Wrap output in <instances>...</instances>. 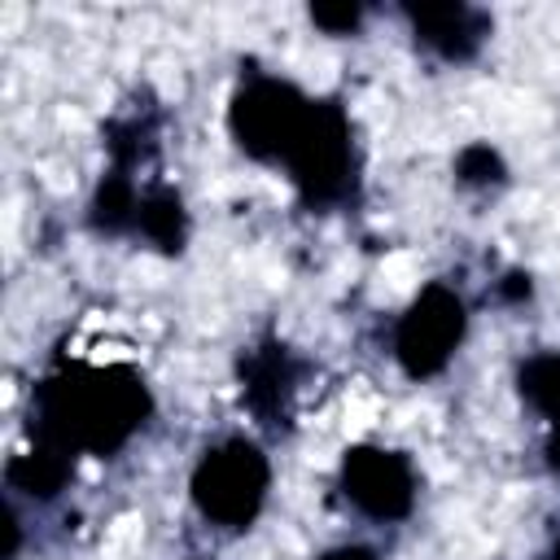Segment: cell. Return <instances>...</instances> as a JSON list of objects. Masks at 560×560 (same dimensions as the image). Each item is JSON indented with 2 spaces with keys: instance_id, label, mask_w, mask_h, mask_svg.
<instances>
[{
  "instance_id": "obj_9",
  "label": "cell",
  "mask_w": 560,
  "mask_h": 560,
  "mask_svg": "<svg viewBox=\"0 0 560 560\" xmlns=\"http://www.w3.org/2000/svg\"><path fill=\"white\" fill-rule=\"evenodd\" d=\"M241 372H245V398H249V407L258 416L276 420L280 407H284V394H289V359H284V350L280 346H267V350L249 354Z\"/></svg>"
},
{
  "instance_id": "obj_13",
  "label": "cell",
  "mask_w": 560,
  "mask_h": 560,
  "mask_svg": "<svg viewBox=\"0 0 560 560\" xmlns=\"http://www.w3.org/2000/svg\"><path fill=\"white\" fill-rule=\"evenodd\" d=\"M455 171L464 184H499L503 179V158L490 144H468L455 158Z\"/></svg>"
},
{
  "instance_id": "obj_14",
  "label": "cell",
  "mask_w": 560,
  "mask_h": 560,
  "mask_svg": "<svg viewBox=\"0 0 560 560\" xmlns=\"http://www.w3.org/2000/svg\"><path fill=\"white\" fill-rule=\"evenodd\" d=\"M311 22L328 35H350L359 26V4H311Z\"/></svg>"
},
{
  "instance_id": "obj_3",
  "label": "cell",
  "mask_w": 560,
  "mask_h": 560,
  "mask_svg": "<svg viewBox=\"0 0 560 560\" xmlns=\"http://www.w3.org/2000/svg\"><path fill=\"white\" fill-rule=\"evenodd\" d=\"M293 184L302 188L306 201H332L350 184V122L341 105L332 101H311L302 131L293 136L284 153Z\"/></svg>"
},
{
  "instance_id": "obj_15",
  "label": "cell",
  "mask_w": 560,
  "mask_h": 560,
  "mask_svg": "<svg viewBox=\"0 0 560 560\" xmlns=\"http://www.w3.org/2000/svg\"><path fill=\"white\" fill-rule=\"evenodd\" d=\"M319 560H376L368 547H359V542H350V547H332V551H324Z\"/></svg>"
},
{
  "instance_id": "obj_6",
  "label": "cell",
  "mask_w": 560,
  "mask_h": 560,
  "mask_svg": "<svg viewBox=\"0 0 560 560\" xmlns=\"http://www.w3.org/2000/svg\"><path fill=\"white\" fill-rule=\"evenodd\" d=\"M341 490L359 512L376 521H398L416 503V472L398 451L350 446L341 459Z\"/></svg>"
},
{
  "instance_id": "obj_2",
  "label": "cell",
  "mask_w": 560,
  "mask_h": 560,
  "mask_svg": "<svg viewBox=\"0 0 560 560\" xmlns=\"http://www.w3.org/2000/svg\"><path fill=\"white\" fill-rule=\"evenodd\" d=\"M267 455L245 442L232 438L214 451H206V459L192 472V503L201 508V516H210L214 525L228 529H245L262 499H267Z\"/></svg>"
},
{
  "instance_id": "obj_18",
  "label": "cell",
  "mask_w": 560,
  "mask_h": 560,
  "mask_svg": "<svg viewBox=\"0 0 560 560\" xmlns=\"http://www.w3.org/2000/svg\"><path fill=\"white\" fill-rule=\"evenodd\" d=\"M547 455H551V464L560 468V424H556V433H551V442H547Z\"/></svg>"
},
{
  "instance_id": "obj_7",
  "label": "cell",
  "mask_w": 560,
  "mask_h": 560,
  "mask_svg": "<svg viewBox=\"0 0 560 560\" xmlns=\"http://www.w3.org/2000/svg\"><path fill=\"white\" fill-rule=\"evenodd\" d=\"M407 18H411L416 35L433 52H442L451 61L472 57L481 35H486V18L477 9H468V4H411Z\"/></svg>"
},
{
  "instance_id": "obj_1",
  "label": "cell",
  "mask_w": 560,
  "mask_h": 560,
  "mask_svg": "<svg viewBox=\"0 0 560 560\" xmlns=\"http://www.w3.org/2000/svg\"><path fill=\"white\" fill-rule=\"evenodd\" d=\"M149 416V389L127 368H66L35 394L39 442L61 451H118Z\"/></svg>"
},
{
  "instance_id": "obj_17",
  "label": "cell",
  "mask_w": 560,
  "mask_h": 560,
  "mask_svg": "<svg viewBox=\"0 0 560 560\" xmlns=\"http://www.w3.org/2000/svg\"><path fill=\"white\" fill-rule=\"evenodd\" d=\"M503 293H508V298H525V293H529V276L512 271V276H508V284H503Z\"/></svg>"
},
{
  "instance_id": "obj_10",
  "label": "cell",
  "mask_w": 560,
  "mask_h": 560,
  "mask_svg": "<svg viewBox=\"0 0 560 560\" xmlns=\"http://www.w3.org/2000/svg\"><path fill=\"white\" fill-rule=\"evenodd\" d=\"M136 223H140V232H144L158 249L179 254L184 232H188V219H184V201H179L175 192L153 188L149 197H140V214H136Z\"/></svg>"
},
{
  "instance_id": "obj_5",
  "label": "cell",
  "mask_w": 560,
  "mask_h": 560,
  "mask_svg": "<svg viewBox=\"0 0 560 560\" xmlns=\"http://www.w3.org/2000/svg\"><path fill=\"white\" fill-rule=\"evenodd\" d=\"M459 337H464V302L446 284H429L398 319L394 354L407 376H433L446 368Z\"/></svg>"
},
{
  "instance_id": "obj_16",
  "label": "cell",
  "mask_w": 560,
  "mask_h": 560,
  "mask_svg": "<svg viewBox=\"0 0 560 560\" xmlns=\"http://www.w3.org/2000/svg\"><path fill=\"white\" fill-rule=\"evenodd\" d=\"M18 551V521H13V512L4 508V560Z\"/></svg>"
},
{
  "instance_id": "obj_11",
  "label": "cell",
  "mask_w": 560,
  "mask_h": 560,
  "mask_svg": "<svg viewBox=\"0 0 560 560\" xmlns=\"http://www.w3.org/2000/svg\"><path fill=\"white\" fill-rule=\"evenodd\" d=\"M136 214H140V197H136L131 175H127V171H109V175L101 179V188H96V201H92L96 228L122 232L127 223H136Z\"/></svg>"
},
{
  "instance_id": "obj_4",
  "label": "cell",
  "mask_w": 560,
  "mask_h": 560,
  "mask_svg": "<svg viewBox=\"0 0 560 560\" xmlns=\"http://www.w3.org/2000/svg\"><path fill=\"white\" fill-rule=\"evenodd\" d=\"M311 101L280 83V79H254L232 101V136L249 158H284L293 136L302 131Z\"/></svg>"
},
{
  "instance_id": "obj_8",
  "label": "cell",
  "mask_w": 560,
  "mask_h": 560,
  "mask_svg": "<svg viewBox=\"0 0 560 560\" xmlns=\"http://www.w3.org/2000/svg\"><path fill=\"white\" fill-rule=\"evenodd\" d=\"M4 477H9V486L22 490V494L52 499V494L66 486V477H70V451L39 442L35 451H22L18 459H9Z\"/></svg>"
},
{
  "instance_id": "obj_12",
  "label": "cell",
  "mask_w": 560,
  "mask_h": 560,
  "mask_svg": "<svg viewBox=\"0 0 560 560\" xmlns=\"http://www.w3.org/2000/svg\"><path fill=\"white\" fill-rule=\"evenodd\" d=\"M521 394L534 411L560 424V354H534L521 368Z\"/></svg>"
},
{
  "instance_id": "obj_19",
  "label": "cell",
  "mask_w": 560,
  "mask_h": 560,
  "mask_svg": "<svg viewBox=\"0 0 560 560\" xmlns=\"http://www.w3.org/2000/svg\"><path fill=\"white\" fill-rule=\"evenodd\" d=\"M551 560H560V542H556V551H551Z\"/></svg>"
}]
</instances>
